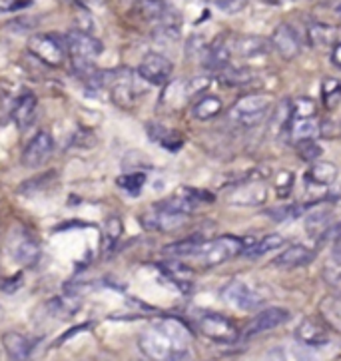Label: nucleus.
Here are the masks:
<instances>
[{
    "instance_id": "e433bc0d",
    "label": "nucleus",
    "mask_w": 341,
    "mask_h": 361,
    "mask_svg": "<svg viewBox=\"0 0 341 361\" xmlns=\"http://www.w3.org/2000/svg\"><path fill=\"white\" fill-rule=\"evenodd\" d=\"M331 262L341 264V232L335 235V242H333V247H331Z\"/></svg>"
},
{
    "instance_id": "f03ea898",
    "label": "nucleus",
    "mask_w": 341,
    "mask_h": 361,
    "mask_svg": "<svg viewBox=\"0 0 341 361\" xmlns=\"http://www.w3.org/2000/svg\"><path fill=\"white\" fill-rule=\"evenodd\" d=\"M66 44V54L70 56L74 72L82 76L84 80H90L94 76V60L102 54V42L88 32L80 30H70L64 36Z\"/></svg>"
},
{
    "instance_id": "7ed1b4c3",
    "label": "nucleus",
    "mask_w": 341,
    "mask_h": 361,
    "mask_svg": "<svg viewBox=\"0 0 341 361\" xmlns=\"http://www.w3.org/2000/svg\"><path fill=\"white\" fill-rule=\"evenodd\" d=\"M246 238H235V235H222L216 240H202L196 252L190 256V259L198 268H213L220 266L232 257L244 254L246 250Z\"/></svg>"
},
{
    "instance_id": "c9c22d12",
    "label": "nucleus",
    "mask_w": 341,
    "mask_h": 361,
    "mask_svg": "<svg viewBox=\"0 0 341 361\" xmlns=\"http://www.w3.org/2000/svg\"><path fill=\"white\" fill-rule=\"evenodd\" d=\"M30 6V2H16V0H0V12H16Z\"/></svg>"
},
{
    "instance_id": "6e6552de",
    "label": "nucleus",
    "mask_w": 341,
    "mask_h": 361,
    "mask_svg": "<svg viewBox=\"0 0 341 361\" xmlns=\"http://www.w3.org/2000/svg\"><path fill=\"white\" fill-rule=\"evenodd\" d=\"M108 88H110V98L112 102L124 110L134 108L136 102L140 100V90L136 88L134 78H132V72L120 71V72H110V78H106Z\"/></svg>"
},
{
    "instance_id": "b1692460",
    "label": "nucleus",
    "mask_w": 341,
    "mask_h": 361,
    "mask_svg": "<svg viewBox=\"0 0 341 361\" xmlns=\"http://www.w3.org/2000/svg\"><path fill=\"white\" fill-rule=\"evenodd\" d=\"M307 180H311L318 186H331L337 180V166L333 162L318 160L307 170Z\"/></svg>"
},
{
    "instance_id": "7c9ffc66",
    "label": "nucleus",
    "mask_w": 341,
    "mask_h": 361,
    "mask_svg": "<svg viewBox=\"0 0 341 361\" xmlns=\"http://www.w3.org/2000/svg\"><path fill=\"white\" fill-rule=\"evenodd\" d=\"M297 152L307 162H318V158L321 156V148H319L316 140L297 142Z\"/></svg>"
},
{
    "instance_id": "423d86ee",
    "label": "nucleus",
    "mask_w": 341,
    "mask_h": 361,
    "mask_svg": "<svg viewBox=\"0 0 341 361\" xmlns=\"http://www.w3.org/2000/svg\"><path fill=\"white\" fill-rule=\"evenodd\" d=\"M6 250L11 254L12 262L20 266H35L40 257V245L35 240V235L24 228H12L6 240Z\"/></svg>"
},
{
    "instance_id": "ddd939ff",
    "label": "nucleus",
    "mask_w": 341,
    "mask_h": 361,
    "mask_svg": "<svg viewBox=\"0 0 341 361\" xmlns=\"http://www.w3.org/2000/svg\"><path fill=\"white\" fill-rule=\"evenodd\" d=\"M268 200V188L259 180H247L244 184L235 186L230 194L228 202L237 208H256L266 204Z\"/></svg>"
},
{
    "instance_id": "2f4dec72",
    "label": "nucleus",
    "mask_w": 341,
    "mask_h": 361,
    "mask_svg": "<svg viewBox=\"0 0 341 361\" xmlns=\"http://www.w3.org/2000/svg\"><path fill=\"white\" fill-rule=\"evenodd\" d=\"M294 118H314L316 114V104L309 98H297L294 102Z\"/></svg>"
},
{
    "instance_id": "72a5a7b5",
    "label": "nucleus",
    "mask_w": 341,
    "mask_h": 361,
    "mask_svg": "<svg viewBox=\"0 0 341 361\" xmlns=\"http://www.w3.org/2000/svg\"><path fill=\"white\" fill-rule=\"evenodd\" d=\"M294 186V176L290 174V172H280L278 178H275V192H278V196H290V190Z\"/></svg>"
},
{
    "instance_id": "4c0bfd02",
    "label": "nucleus",
    "mask_w": 341,
    "mask_h": 361,
    "mask_svg": "<svg viewBox=\"0 0 341 361\" xmlns=\"http://www.w3.org/2000/svg\"><path fill=\"white\" fill-rule=\"evenodd\" d=\"M331 62H333L337 68H341V42H337V44L333 47V50H331Z\"/></svg>"
},
{
    "instance_id": "4be33fe9",
    "label": "nucleus",
    "mask_w": 341,
    "mask_h": 361,
    "mask_svg": "<svg viewBox=\"0 0 341 361\" xmlns=\"http://www.w3.org/2000/svg\"><path fill=\"white\" fill-rule=\"evenodd\" d=\"M331 210L328 208H318L314 210L306 218V232L314 238V240H321L326 238L331 228Z\"/></svg>"
},
{
    "instance_id": "1a4fd4ad",
    "label": "nucleus",
    "mask_w": 341,
    "mask_h": 361,
    "mask_svg": "<svg viewBox=\"0 0 341 361\" xmlns=\"http://www.w3.org/2000/svg\"><path fill=\"white\" fill-rule=\"evenodd\" d=\"M198 331L204 338L218 341V343H232L237 339L240 331L230 317L220 314H204L198 317Z\"/></svg>"
},
{
    "instance_id": "ea45409f",
    "label": "nucleus",
    "mask_w": 341,
    "mask_h": 361,
    "mask_svg": "<svg viewBox=\"0 0 341 361\" xmlns=\"http://www.w3.org/2000/svg\"><path fill=\"white\" fill-rule=\"evenodd\" d=\"M340 92H341V84H340Z\"/></svg>"
},
{
    "instance_id": "39448f33",
    "label": "nucleus",
    "mask_w": 341,
    "mask_h": 361,
    "mask_svg": "<svg viewBox=\"0 0 341 361\" xmlns=\"http://www.w3.org/2000/svg\"><path fill=\"white\" fill-rule=\"evenodd\" d=\"M222 300L228 305H232L235 310H242V312H254L264 305L266 302V295L256 288V286H249L247 281L234 280L230 281L222 290Z\"/></svg>"
},
{
    "instance_id": "c85d7f7f",
    "label": "nucleus",
    "mask_w": 341,
    "mask_h": 361,
    "mask_svg": "<svg viewBox=\"0 0 341 361\" xmlns=\"http://www.w3.org/2000/svg\"><path fill=\"white\" fill-rule=\"evenodd\" d=\"M146 180H148L146 172H128V174L118 178V186L122 188L126 194H130V196H138L144 184H146Z\"/></svg>"
},
{
    "instance_id": "f257e3e1",
    "label": "nucleus",
    "mask_w": 341,
    "mask_h": 361,
    "mask_svg": "<svg viewBox=\"0 0 341 361\" xmlns=\"http://www.w3.org/2000/svg\"><path fill=\"white\" fill-rule=\"evenodd\" d=\"M190 331L178 319H162L138 338V348L150 361H182L190 353Z\"/></svg>"
},
{
    "instance_id": "c756f323",
    "label": "nucleus",
    "mask_w": 341,
    "mask_h": 361,
    "mask_svg": "<svg viewBox=\"0 0 341 361\" xmlns=\"http://www.w3.org/2000/svg\"><path fill=\"white\" fill-rule=\"evenodd\" d=\"M323 280L330 286L331 290L337 291V295H341V264L330 262L323 268Z\"/></svg>"
},
{
    "instance_id": "a211bd4d",
    "label": "nucleus",
    "mask_w": 341,
    "mask_h": 361,
    "mask_svg": "<svg viewBox=\"0 0 341 361\" xmlns=\"http://www.w3.org/2000/svg\"><path fill=\"white\" fill-rule=\"evenodd\" d=\"M36 339L28 338L24 334H18V331H6L2 336V348L8 353V357L12 361H26L32 351H35Z\"/></svg>"
},
{
    "instance_id": "473e14b6",
    "label": "nucleus",
    "mask_w": 341,
    "mask_h": 361,
    "mask_svg": "<svg viewBox=\"0 0 341 361\" xmlns=\"http://www.w3.org/2000/svg\"><path fill=\"white\" fill-rule=\"evenodd\" d=\"M249 71H235V68H232V71H228L225 68V72L222 74V82H225V84H230V86H237V84H247L249 82Z\"/></svg>"
},
{
    "instance_id": "dca6fc26",
    "label": "nucleus",
    "mask_w": 341,
    "mask_h": 361,
    "mask_svg": "<svg viewBox=\"0 0 341 361\" xmlns=\"http://www.w3.org/2000/svg\"><path fill=\"white\" fill-rule=\"evenodd\" d=\"M271 47L275 48V52L282 56L283 60H294L299 50H302V42H299V36L295 32L290 24H280L273 36H271Z\"/></svg>"
},
{
    "instance_id": "cd10ccee",
    "label": "nucleus",
    "mask_w": 341,
    "mask_h": 361,
    "mask_svg": "<svg viewBox=\"0 0 341 361\" xmlns=\"http://www.w3.org/2000/svg\"><path fill=\"white\" fill-rule=\"evenodd\" d=\"M309 40L314 47H335L337 44V32L328 24H311L309 26Z\"/></svg>"
},
{
    "instance_id": "4468645a",
    "label": "nucleus",
    "mask_w": 341,
    "mask_h": 361,
    "mask_svg": "<svg viewBox=\"0 0 341 361\" xmlns=\"http://www.w3.org/2000/svg\"><path fill=\"white\" fill-rule=\"evenodd\" d=\"M290 319V312L285 307H266L264 312H259L252 324L246 327V336L252 338V336H258V334H266L270 329H275V327L283 326L285 322Z\"/></svg>"
},
{
    "instance_id": "20e7f679",
    "label": "nucleus",
    "mask_w": 341,
    "mask_h": 361,
    "mask_svg": "<svg viewBox=\"0 0 341 361\" xmlns=\"http://www.w3.org/2000/svg\"><path fill=\"white\" fill-rule=\"evenodd\" d=\"M273 104H275V100L271 94H246L230 108L228 116L234 124L242 126V128H254L270 116Z\"/></svg>"
},
{
    "instance_id": "0eeeda50",
    "label": "nucleus",
    "mask_w": 341,
    "mask_h": 361,
    "mask_svg": "<svg viewBox=\"0 0 341 361\" xmlns=\"http://www.w3.org/2000/svg\"><path fill=\"white\" fill-rule=\"evenodd\" d=\"M28 50L48 66H62L66 59L64 38H58L56 35H32L28 40Z\"/></svg>"
},
{
    "instance_id": "5701e85b",
    "label": "nucleus",
    "mask_w": 341,
    "mask_h": 361,
    "mask_svg": "<svg viewBox=\"0 0 341 361\" xmlns=\"http://www.w3.org/2000/svg\"><path fill=\"white\" fill-rule=\"evenodd\" d=\"M285 245V238L280 235V233H271V235H266L264 240H256V238H247L246 250L244 254L249 257H258L268 254V252H273V250H280Z\"/></svg>"
},
{
    "instance_id": "bb28decb",
    "label": "nucleus",
    "mask_w": 341,
    "mask_h": 361,
    "mask_svg": "<svg viewBox=\"0 0 341 361\" xmlns=\"http://www.w3.org/2000/svg\"><path fill=\"white\" fill-rule=\"evenodd\" d=\"M319 124L316 122V118H295V122L292 124V138L297 142L316 140V136L319 134Z\"/></svg>"
},
{
    "instance_id": "9b49d317",
    "label": "nucleus",
    "mask_w": 341,
    "mask_h": 361,
    "mask_svg": "<svg viewBox=\"0 0 341 361\" xmlns=\"http://www.w3.org/2000/svg\"><path fill=\"white\" fill-rule=\"evenodd\" d=\"M172 71H174V64L170 62L168 56L160 54V52H148L138 66V74H140L142 80L150 82L154 86H162L170 80Z\"/></svg>"
},
{
    "instance_id": "aec40b11",
    "label": "nucleus",
    "mask_w": 341,
    "mask_h": 361,
    "mask_svg": "<svg viewBox=\"0 0 341 361\" xmlns=\"http://www.w3.org/2000/svg\"><path fill=\"white\" fill-rule=\"evenodd\" d=\"M146 132L150 136V140L156 142L158 146H162L166 150L176 152L184 146V136L176 132V130L168 128L164 124H156V122H148Z\"/></svg>"
},
{
    "instance_id": "a878e982",
    "label": "nucleus",
    "mask_w": 341,
    "mask_h": 361,
    "mask_svg": "<svg viewBox=\"0 0 341 361\" xmlns=\"http://www.w3.org/2000/svg\"><path fill=\"white\" fill-rule=\"evenodd\" d=\"M319 314L323 315V322L330 324L333 329L341 331V295H328L319 303Z\"/></svg>"
},
{
    "instance_id": "2eb2a0df",
    "label": "nucleus",
    "mask_w": 341,
    "mask_h": 361,
    "mask_svg": "<svg viewBox=\"0 0 341 361\" xmlns=\"http://www.w3.org/2000/svg\"><path fill=\"white\" fill-rule=\"evenodd\" d=\"M228 44H230V52L232 56L237 59H256L266 54L270 47H268V40H264L261 36L254 35H244V36H232L228 38Z\"/></svg>"
},
{
    "instance_id": "f8f14e48",
    "label": "nucleus",
    "mask_w": 341,
    "mask_h": 361,
    "mask_svg": "<svg viewBox=\"0 0 341 361\" xmlns=\"http://www.w3.org/2000/svg\"><path fill=\"white\" fill-rule=\"evenodd\" d=\"M54 152V140L52 136L48 134L46 130H40L36 132L35 136L30 138V142L24 146L23 150V166L24 168H40L48 162V158L52 156Z\"/></svg>"
},
{
    "instance_id": "393cba45",
    "label": "nucleus",
    "mask_w": 341,
    "mask_h": 361,
    "mask_svg": "<svg viewBox=\"0 0 341 361\" xmlns=\"http://www.w3.org/2000/svg\"><path fill=\"white\" fill-rule=\"evenodd\" d=\"M222 110H224V106H222V100L218 96H202L192 108V114L196 120L206 122V120H212V118L218 116Z\"/></svg>"
},
{
    "instance_id": "412c9836",
    "label": "nucleus",
    "mask_w": 341,
    "mask_h": 361,
    "mask_svg": "<svg viewBox=\"0 0 341 361\" xmlns=\"http://www.w3.org/2000/svg\"><path fill=\"white\" fill-rule=\"evenodd\" d=\"M36 108H38V100L32 92H23L18 96L16 104L12 108V120L16 122L18 128H28L30 122L36 116Z\"/></svg>"
},
{
    "instance_id": "58836bf2",
    "label": "nucleus",
    "mask_w": 341,
    "mask_h": 361,
    "mask_svg": "<svg viewBox=\"0 0 341 361\" xmlns=\"http://www.w3.org/2000/svg\"><path fill=\"white\" fill-rule=\"evenodd\" d=\"M134 361H150V360H146V357H144V360H134Z\"/></svg>"
},
{
    "instance_id": "f704fd0d",
    "label": "nucleus",
    "mask_w": 341,
    "mask_h": 361,
    "mask_svg": "<svg viewBox=\"0 0 341 361\" xmlns=\"http://www.w3.org/2000/svg\"><path fill=\"white\" fill-rule=\"evenodd\" d=\"M216 8H220L225 14H235L246 8V2H216Z\"/></svg>"
},
{
    "instance_id": "6ab92c4d",
    "label": "nucleus",
    "mask_w": 341,
    "mask_h": 361,
    "mask_svg": "<svg viewBox=\"0 0 341 361\" xmlns=\"http://www.w3.org/2000/svg\"><path fill=\"white\" fill-rule=\"evenodd\" d=\"M311 259H314V250L302 244H295L285 247L282 254L273 259V266L280 269H295L307 266Z\"/></svg>"
},
{
    "instance_id": "f3484780",
    "label": "nucleus",
    "mask_w": 341,
    "mask_h": 361,
    "mask_svg": "<svg viewBox=\"0 0 341 361\" xmlns=\"http://www.w3.org/2000/svg\"><path fill=\"white\" fill-rule=\"evenodd\" d=\"M295 338L309 348H321L330 341L328 327L314 317H304L295 327Z\"/></svg>"
},
{
    "instance_id": "9d476101",
    "label": "nucleus",
    "mask_w": 341,
    "mask_h": 361,
    "mask_svg": "<svg viewBox=\"0 0 341 361\" xmlns=\"http://www.w3.org/2000/svg\"><path fill=\"white\" fill-rule=\"evenodd\" d=\"M140 220H142V226H144L146 230L168 233V232H176V230H180V228L186 224L188 216L168 210V208L162 206V204H156V206H152V208L146 212V214H142Z\"/></svg>"
}]
</instances>
